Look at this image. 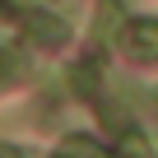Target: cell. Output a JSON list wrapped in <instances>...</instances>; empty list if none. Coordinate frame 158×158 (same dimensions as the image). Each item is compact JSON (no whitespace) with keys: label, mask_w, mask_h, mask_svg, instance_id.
<instances>
[{"label":"cell","mask_w":158,"mask_h":158,"mask_svg":"<svg viewBox=\"0 0 158 158\" xmlns=\"http://www.w3.org/2000/svg\"><path fill=\"white\" fill-rule=\"evenodd\" d=\"M135 47L144 56H158V23H135Z\"/></svg>","instance_id":"obj_1"}]
</instances>
